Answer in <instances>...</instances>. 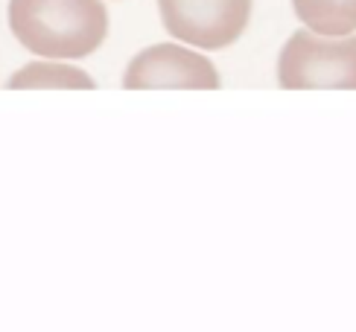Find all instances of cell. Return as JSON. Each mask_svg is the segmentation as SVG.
Here are the masks:
<instances>
[{"instance_id": "obj_1", "label": "cell", "mask_w": 356, "mask_h": 332, "mask_svg": "<svg viewBox=\"0 0 356 332\" xmlns=\"http://www.w3.org/2000/svg\"><path fill=\"white\" fill-rule=\"evenodd\" d=\"M9 29L44 58H85L108 35L102 0H9Z\"/></svg>"}, {"instance_id": "obj_2", "label": "cell", "mask_w": 356, "mask_h": 332, "mask_svg": "<svg viewBox=\"0 0 356 332\" xmlns=\"http://www.w3.org/2000/svg\"><path fill=\"white\" fill-rule=\"evenodd\" d=\"M277 79L289 90H356V35L324 38L309 29L292 33L277 58Z\"/></svg>"}, {"instance_id": "obj_3", "label": "cell", "mask_w": 356, "mask_h": 332, "mask_svg": "<svg viewBox=\"0 0 356 332\" xmlns=\"http://www.w3.org/2000/svg\"><path fill=\"white\" fill-rule=\"evenodd\" d=\"M164 29L181 44L222 50L245 33L251 0H158Z\"/></svg>"}, {"instance_id": "obj_4", "label": "cell", "mask_w": 356, "mask_h": 332, "mask_svg": "<svg viewBox=\"0 0 356 332\" xmlns=\"http://www.w3.org/2000/svg\"><path fill=\"white\" fill-rule=\"evenodd\" d=\"M123 88H219V73L204 56L187 50L181 44H155L140 50L126 67Z\"/></svg>"}, {"instance_id": "obj_5", "label": "cell", "mask_w": 356, "mask_h": 332, "mask_svg": "<svg viewBox=\"0 0 356 332\" xmlns=\"http://www.w3.org/2000/svg\"><path fill=\"white\" fill-rule=\"evenodd\" d=\"M298 21L316 35L345 38L356 33V0H292Z\"/></svg>"}, {"instance_id": "obj_6", "label": "cell", "mask_w": 356, "mask_h": 332, "mask_svg": "<svg viewBox=\"0 0 356 332\" xmlns=\"http://www.w3.org/2000/svg\"><path fill=\"white\" fill-rule=\"evenodd\" d=\"M9 88H94V79L85 70L58 65V62H33L24 65L15 76H9Z\"/></svg>"}]
</instances>
